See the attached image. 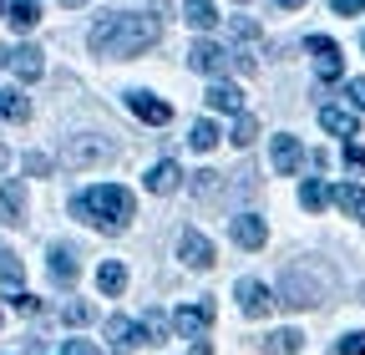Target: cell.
I'll list each match as a JSON object with an SVG mask.
<instances>
[{
	"label": "cell",
	"instance_id": "cell-1",
	"mask_svg": "<svg viewBox=\"0 0 365 355\" xmlns=\"http://www.w3.org/2000/svg\"><path fill=\"white\" fill-rule=\"evenodd\" d=\"M163 36V16H102L97 26H91L86 46L97 56H143L148 46H158Z\"/></svg>",
	"mask_w": 365,
	"mask_h": 355
},
{
	"label": "cell",
	"instance_id": "cell-2",
	"mask_svg": "<svg viewBox=\"0 0 365 355\" xmlns=\"http://www.w3.org/2000/svg\"><path fill=\"white\" fill-rule=\"evenodd\" d=\"M71 213L81 218V224H97L107 234L127 229V218H132V193L117 188V183H97V188H86L71 198Z\"/></svg>",
	"mask_w": 365,
	"mask_h": 355
},
{
	"label": "cell",
	"instance_id": "cell-3",
	"mask_svg": "<svg viewBox=\"0 0 365 355\" xmlns=\"http://www.w3.org/2000/svg\"><path fill=\"white\" fill-rule=\"evenodd\" d=\"M319 294H325V284H319L314 274H304V269H284V279H279V304L309 309V304H319Z\"/></svg>",
	"mask_w": 365,
	"mask_h": 355
},
{
	"label": "cell",
	"instance_id": "cell-4",
	"mask_svg": "<svg viewBox=\"0 0 365 355\" xmlns=\"http://www.w3.org/2000/svg\"><path fill=\"white\" fill-rule=\"evenodd\" d=\"M61 163H66V168H97V163H112V143H107V138H66Z\"/></svg>",
	"mask_w": 365,
	"mask_h": 355
},
{
	"label": "cell",
	"instance_id": "cell-5",
	"mask_svg": "<svg viewBox=\"0 0 365 355\" xmlns=\"http://www.w3.org/2000/svg\"><path fill=\"white\" fill-rule=\"evenodd\" d=\"M309 51H314V71H319V81H340L345 61H340V46H335L330 36H309Z\"/></svg>",
	"mask_w": 365,
	"mask_h": 355
},
{
	"label": "cell",
	"instance_id": "cell-6",
	"mask_svg": "<svg viewBox=\"0 0 365 355\" xmlns=\"http://www.w3.org/2000/svg\"><path fill=\"white\" fill-rule=\"evenodd\" d=\"M208 325H213V304H208V299H203V304H182L178 315H173V330H178L182 340H198Z\"/></svg>",
	"mask_w": 365,
	"mask_h": 355
},
{
	"label": "cell",
	"instance_id": "cell-7",
	"mask_svg": "<svg viewBox=\"0 0 365 355\" xmlns=\"http://www.w3.org/2000/svg\"><path fill=\"white\" fill-rule=\"evenodd\" d=\"M178 259L188 264V269H213V244H208L198 229H182V239H178Z\"/></svg>",
	"mask_w": 365,
	"mask_h": 355
},
{
	"label": "cell",
	"instance_id": "cell-8",
	"mask_svg": "<svg viewBox=\"0 0 365 355\" xmlns=\"http://www.w3.org/2000/svg\"><path fill=\"white\" fill-rule=\"evenodd\" d=\"M269 163H274V173L279 178H294L299 173V163H304V148H299V138H274V148H269Z\"/></svg>",
	"mask_w": 365,
	"mask_h": 355
},
{
	"label": "cell",
	"instance_id": "cell-9",
	"mask_svg": "<svg viewBox=\"0 0 365 355\" xmlns=\"http://www.w3.org/2000/svg\"><path fill=\"white\" fill-rule=\"evenodd\" d=\"M188 66H193V71H203V76H223V71H228V51H223V46H213V41H193Z\"/></svg>",
	"mask_w": 365,
	"mask_h": 355
},
{
	"label": "cell",
	"instance_id": "cell-10",
	"mask_svg": "<svg viewBox=\"0 0 365 355\" xmlns=\"http://www.w3.org/2000/svg\"><path fill=\"white\" fill-rule=\"evenodd\" d=\"M127 107L143 117L148 127H168V122H173V107H168V102H158L153 92H127Z\"/></svg>",
	"mask_w": 365,
	"mask_h": 355
},
{
	"label": "cell",
	"instance_id": "cell-11",
	"mask_svg": "<svg viewBox=\"0 0 365 355\" xmlns=\"http://www.w3.org/2000/svg\"><path fill=\"white\" fill-rule=\"evenodd\" d=\"M234 294H239V309H244L249 320H264V315H269V304H274V299H269V289H264L259 279H239V284H234Z\"/></svg>",
	"mask_w": 365,
	"mask_h": 355
},
{
	"label": "cell",
	"instance_id": "cell-12",
	"mask_svg": "<svg viewBox=\"0 0 365 355\" xmlns=\"http://www.w3.org/2000/svg\"><path fill=\"white\" fill-rule=\"evenodd\" d=\"M234 244L239 249H264L269 244V224H264L259 213H239L234 218Z\"/></svg>",
	"mask_w": 365,
	"mask_h": 355
},
{
	"label": "cell",
	"instance_id": "cell-13",
	"mask_svg": "<svg viewBox=\"0 0 365 355\" xmlns=\"http://www.w3.org/2000/svg\"><path fill=\"white\" fill-rule=\"evenodd\" d=\"M107 340H112V350H137V345H148L143 325H132L127 315H112V320H107Z\"/></svg>",
	"mask_w": 365,
	"mask_h": 355
},
{
	"label": "cell",
	"instance_id": "cell-14",
	"mask_svg": "<svg viewBox=\"0 0 365 355\" xmlns=\"http://www.w3.org/2000/svg\"><path fill=\"white\" fill-rule=\"evenodd\" d=\"M76 274H81L76 249H71V244H51V279L66 289V284H76Z\"/></svg>",
	"mask_w": 365,
	"mask_h": 355
},
{
	"label": "cell",
	"instance_id": "cell-15",
	"mask_svg": "<svg viewBox=\"0 0 365 355\" xmlns=\"http://www.w3.org/2000/svg\"><path fill=\"white\" fill-rule=\"evenodd\" d=\"M208 107H213V112H228V117H239V112H244V92H239L234 81H213V86H208Z\"/></svg>",
	"mask_w": 365,
	"mask_h": 355
},
{
	"label": "cell",
	"instance_id": "cell-16",
	"mask_svg": "<svg viewBox=\"0 0 365 355\" xmlns=\"http://www.w3.org/2000/svg\"><path fill=\"white\" fill-rule=\"evenodd\" d=\"M178 183H182V168H178L173 158H163V163L148 168V193H173Z\"/></svg>",
	"mask_w": 365,
	"mask_h": 355
},
{
	"label": "cell",
	"instance_id": "cell-17",
	"mask_svg": "<svg viewBox=\"0 0 365 355\" xmlns=\"http://www.w3.org/2000/svg\"><path fill=\"white\" fill-rule=\"evenodd\" d=\"M6 61H11V71H16L21 81H36V76L46 71V61H41L36 46H16V51H6Z\"/></svg>",
	"mask_w": 365,
	"mask_h": 355
},
{
	"label": "cell",
	"instance_id": "cell-18",
	"mask_svg": "<svg viewBox=\"0 0 365 355\" xmlns=\"http://www.w3.org/2000/svg\"><path fill=\"white\" fill-rule=\"evenodd\" d=\"M182 21H188L193 31H213L218 26V6L213 0H182Z\"/></svg>",
	"mask_w": 365,
	"mask_h": 355
},
{
	"label": "cell",
	"instance_id": "cell-19",
	"mask_svg": "<svg viewBox=\"0 0 365 355\" xmlns=\"http://www.w3.org/2000/svg\"><path fill=\"white\" fill-rule=\"evenodd\" d=\"M319 127L335 132V138H350V132H355V112L350 107H319Z\"/></svg>",
	"mask_w": 365,
	"mask_h": 355
},
{
	"label": "cell",
	"instance_id": "cell-20",
	"mask_svg": "<svg viewBox=\"0 0 365 355\" xmlns=\"http://www.w3.org/2000/svg\"><path fill=\"white\" fill-rule=\"evenodd\" d=\"M304 350V335L299 330H274L264 335V355H299Z\"/></svg>",
	"mask_w": 365,
	"mask_h": 355
},
{
	"label": "cell",
	"instance_id": "cell-21",
	"mask_svg": "<svg viewBox=\"0 0 365 355\" xmlns=\"http://www.w3.org/2000/svg\"><path fill=\"white\" fill-rule=\"evenodd\" d=\"M0 294H6V299L26 294V289H21V259H16V254H0Z\"/></svg>",
	"mask_w": 365,
	"mask_h": 355
},
{
	"label": "cell",
	"instance_id": "cell-22",
	"mask_svg": "<svg viewBox=\"0 0 365 355\" xmlns=\"http://www.w3.org/2000/svg\"><path fill=\"white\" fill-rule=\"evenodd\" d=\"M0 117L6 122H31V102H26V92H0Z\"/></svg>",
	"mask_w": 365,
	"mask_h": 355
},
{
	"label": "cell",
	"instance_id": "cell-23",
	"mask_svg": "<svg viewBox=\"0 0 365 355\" xmlns=\"http://www.w3.org/2000/svg\"><path fill=\"white\" fill-rule=\"evenodd\" d=\"M97 289H102V294H122V289H127V269H122L117 259H107L102 269H97Z\"/></svg>",
	"mask_w": 365,
	"mask_h": 355
},
{
	"label": "cell",
	"instance_id": "cell-24",
	"mask_svg": "<svg viewBox=\"0 0 365 355\" xmlns=\"http://www.w3.org/2000/svg\"><path fill=\"white\" fill-rule=\"evenodd\" d=\"M0 213H6L11 224H21V218H26V188H21V183L0 188Z\"/></svg>",
	"mask_w": 365,
	"mask_h": 355
},
{
	"label": "cell",
	"instance_id": "cell-25",
	"mask_svg": "<svg viewBox=\"0 0 365 355\" xmlns=\"http://www.w3.org/2000/svg\"><path fill=\"white\" fill-rule=\"evenodd\" d=\"M218 138H223V132L203 117V122H193V132H188V148H198V153H213L218 148Z\"/></svg>",
	"mask_w": 365,
	"mask_h": 355
},
{
	"label": "cell",
	"instance_id": "cell-26",
	"mask_svg": "<svg viewBox=\"0 0 365 355\" xmlns=\"http://www.w3.org/2000/svg\"><path fill=\"white\" fill-rule=\"evenodd\" d=\"M299 203H304L309 213H319V208H325V203H330V188H325V183H319V178H309V183L299 188Z\"/></svg>",
	"mask_w": 365,
	"mask_h": 355
},
{
	"label": "cell",
	"instance_id": "cell-27",
	"mask_svg": "<svg viewBox=\"0 0 365 355\" xmlns=\"http://www.w3.org/2000/svg\"><path fill=\"white\" fill-rule=\"evenodd\" d=\"M41 21V6H36V0H16V6H11V26L16 31H31Z\"/></svg>",
	"mask_w": 365,
	"mask_h": 355
},
{
	"label": "cell",
	"instance_id": "cell-28",
	"mask_svg": "<svg viewBox=\"0 0 365 355\" xmlns=\"http://www.w3.org/2000/svg\"><path fill=\"white\" fill-rule=\"evenodd\" d=\"M330 203H340L345 213H360V203H365V188H355V183H340V188L330 193Z\"/></svg>",
	"mask_w": 365,
	"mask_h": 355
},
{
	"label": "cell",
	"instance_id": "cell-29",
	"mask_svg": "<svg viewBox=\"0 0 365 355\" xmlns=\"http://www.w3.org/2000/svg\"><path fill=\"white\" fill-rule=\"evenodd\" d=\"M254 138H259V122H254L249 112H239V117H234V148H249Z\"/></svg>",
	"mask_w": 365,
	"mask_h": 355
},
{
	"label": "cell",
	"instance_id": "cell-30",
	"mask_svg": "<svg viewBox=\"0 0 365 355\" xmlns=\"http://www.w3.org/2000/svg\"><path fill=\"white\" fill-rule=\"evenodd\" d=\"M143 335H148V345H158V340L168 335V315H163V309H148V320H143Z\"/></svg>",
	"mask_w": 365,
	"mask_h": 355
},
{
	"label": "cell",
	"instance_id": "cell-31",
	"mask_svg": "<svg viewBox=\"0 0 365 355\" xmlns=\"http://www.w3.org/2000/svg\"><path fill=\"white\" fill-rule=\"evenodd\" d=\"M71 330H81V325H91V320H97V309H91V304H66V315H61Z\"/></svg>",
	"mask_w": 365,
	"mask_h": 355
},
{
	"label": "cell",
	"instance_id": "cell-32",
	"mask_svg": "<svg viewBox=\"0 0 365 355\" xmlns=\"http://www.w3.org/2000/svg\"><path fill=\"white\" fill-rule=\"evenodd\" d=\"M193 193H198V198H213V193H218V173H213V168L193 173Z\"/></svg>",
	"mask_w": 365,
	"mask_h": 355
},
{
	"label": "cell",
	"instance_id": "cell-33",
	"mask_svg": "<svg viewBox=\"0 0 365 355\" xmlns=\"http://www.w3.org/2000/svg\"><path fill=\"white\" fill-rule=\"evenodd\" d=\"M26 173L31 178H46V173H51V158H46V153H26Z\"/></svg>",
	"mask_w": 365,
	"mask_h": 355
},
{
	"label": "cell",
	"instance_id": "cell-34",
	"mask_svg": "<svg viewBox=\"0 0 365 355\" xmlns=\"http://www.w3.org/2000/svg\"><path fill=\"white\" fill-rule=\"evenodd\" d=\"M340 355H365V335H360V330H350V335L340 340Z\"/></svg>",
	"mask_w": 365,
	"mask_h": 355
},
{
	"label": "cell",
	"instance_id": "cell-35",
	"mask_svg": "<svg viewBox=\"0 0 365 355\" xmlns=\"http://www.w3.org/2000/svg\"><path fill=\"white\" fill-rule=\"evenodd\" d=\"M234 36H239V41H259V26H254V21H244V16H239V21H234Z\"/></svg>",
	"mask_w": 365,
	"mask_h": 355
},
{
	"label": "cell",
	"instance_id": "cell-36",
	"mask_svg": "<svg viewBox=\"0 0 365 355\" xmlns=\"http://www.w3.org/2000/svg\"><path fill=\"white\" fill-rule=\"evenodd\" d=\"M345 163H350L355 173H365V148H360V143H350V148H345Z\"/></svg>",
	"mask_w": 365,
	"mask_h": 355
},
{
	"label": "cell",
	"instance_id": "cell-37",
	"mask_svg": "<svg viewBox=\"0 0 365 355\" xmlns=\"http://www.w3.org/2000/svg\"><path fill=\"white\" fill-rule=\"evenodd\" d=\"M330 11H335V16H360V11H365V0H335Z\"/></svg>",
	"mask_w": 365,
	"mask_h": 355
},
{
	"label": "cell",
	"instance_id": "cell-38",
	"mask_svg": "<svg viewBox=\"0 0 365 355\" xmlns=\"http://www.w3.org/2000/svg\"><path fill=\"white\" fill-rule=\"evenodd\" d=\"M350 102H355V112H365V76L350 81Z\"/></svg>",
	"mask_w": 365,
	"mask_h": 355
},
{
	"label": "cell",
	"instance_id": "cell-39",
	"mask_svg": "<svg viewBox=\"0 0 365 355\" xmlns=\"http://www.w3.org/2000/svg\"><path fill=\"white\" fill-rule=\"evenodd\" d=\"M61 355H97V350H91L86 340H66V350H61Z\"/></svg>",
	"mask_w": 365,
	"mask_h": 355
},
{
	"label": "cell",
	"instance_id": "cell-40",
	"mask_svg": "<svg viewBox=\"0 0 365 355\" xmlns=\"http://www.w3.org/2000/svg\"><path fill=\"white\" fill-rule=\"evenodd\" d=\"M274 6H279V11H299V6H304V0H274Z\"/></svg>",
	"mask_w": 365,
	"mask_h": 355
},
{
	"label": "cell",
	"instance_id": "cell-41",
	"mask_svg": "<svg viewBox=\"0 0 365 355\" xmlns=\"http://www.w3.org/2000/svg\"><path fill=\"white\" fill-rule=\"evenodd\" d=\"M193 355H213V350H208V345H203V340H198V345H193Z\"/></svg>",
	"mask_w": 365,
	"mask_h": 355
},
{
	"label": "cell",
	"instance_id": "cell-42",
	"mask_svg": "<svg viewBox=\"0 0 365 355\" xmlns=\"http://www.w3.org/2000/svg\"><path fill=\"white\" fill-rule=\"evenodd\" d=\"M6 163H11V153H6V148H0V168H6Z\"/></svg>",
	"mask_w": 365,
	"mask_h": 355
},
{
	"label": "cell",
	"instance_id": "cell-43",
	"mask_svg": "<svg viewBox=\"0 0 365 355\" xmlns=\"http://www.w3.org/2000/svg\"><path fill=\"white\" fill-rule=\"evenodd\" d=\"M61 6H86V0H61Z\"/></svg>",
	"mask_w": 365,
	"mask_h": 355
},
{
	"label": "cell",
	"instance_id": "cell-44",
	"mask_svg": "<svg viewBox=\"0 0 365 355\" xmlns=\"http://www.w3.org/2000/svg\"><path fill=\"white\" fill-rule=\"evenodd\" d=\"M355 218H360V224H365V203H360V213H355Z\"/></svg>",
	"mask_w": 365,
	"mask_h": 355
},
{
	"label": "cell",
	"instance_id": "cell-45",
	"mask_svg": "<svg viewBox=\"0 0 365 355\" xmlns=\"http://www.w3.org/2000/svg\"><path fill=\"white\" fill-rule=\"evenodd\" d=\"M360 304H365V289H360Z\"/></svg>",
	"mask_w": 365,
	"mask_h": 355
},
{
	"label": "cell",
	"instance_id": "cell-46",
	"mask_svg": "<svg viewBox=\"0 0 365 355\" xmlns=\"http://www.w3.org/2000/svg\"><path fill=\"white\" fill-rule=\"evenodd\" d=\"M0 11H6V0H0Z\"/></svg>",
	"mask_w": 365,
	"mask_h": 355
},
{
	"label": "cell",
	"instance_id": "cell-47",
	"mask_svg": "<svg viewBox=\"0 0 365 355\" xmlns=\"http://www.w3.org/2000/svg\"><path fill=\"white\" fill-rule=\"evenodd\" d=\"M0 61H6V51H0Z\"/></svg>",
	"mask_w": 365,
	"mask_h": 355
},
{
	"label": "cell",
	"instance_id": "cell-48",
	"mask_svg": "<svg viewBox=\"0 0 365 355\" xmlns=\"http://www.w3.org/2000/svg\"><path fill=\"white\" fill-rule=\"evenodd\" d=\"M239 6H244V0H239Z\"/></svg>",
	"mask_w": 365,
	"mask_h": 355
}]
</instances>
